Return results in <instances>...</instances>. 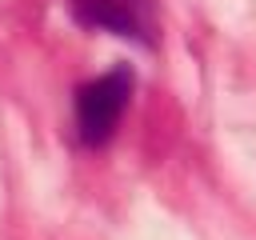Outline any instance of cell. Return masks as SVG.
Returning <instances> with one entry per match:
<instances>
[{
	"label": "cell",
	"instance_id": "1",
	"mask_svg": "<svg viewBox=\"0 0 256 240\" xmlns=\"http://www.w3.org/2000/svg\"><path fill=\"white\" fill-rule=\"evenodd\" d=\"M132 100V72L112 68L96 80H88L76 92V140L84 148H104Z\"/></svg>",
	"mask_w": 256,
	"mask_h": 240
},
{
	"label": "cell",
	"instance_id": "2",
	"mask_svg": "<svg viewBox=\"0 0 256 240\" xmlns=\"http://www.w3.org/2000/svg\"><path fill=\"white\" fill-rule=\"evenodd\" d=\"M68 12L84 28L112 32L120 40L156 48L160 20H156V4L152 0H68Z\"/></svg>",
	"mask_w": 256,
	"mask_h": 240
}]
</instances>
